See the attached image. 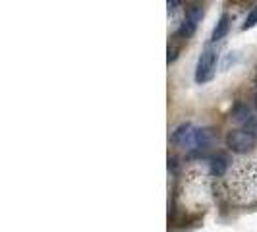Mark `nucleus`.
Listing matches in <instances>:
<instances>
[{"label": "nucleus", "mask_w": 257, "mask_h": 232, "mask_svg": "<svg viewBox=\"0 0 257 232\" xmlns=\"http://www.w3.org/2000/svg\"><path fill=\"white\" fill-rule=\"evenodd\" d=\"M215 66H217V51L213 47H205L195 64V74H193L195 83L203 85L207 81H211V77L215 74Z\"/></svg>", "instance_id": "1"}, {"label": "nucleus", "mask_w": 257, "mask_h": 232, "mask_svg": "<svg viewBox=\"0 0 257 232\" xmlns=\"http://www.w3.org/2000/svg\"><path fill=\"white\" fill-rule=\"evenodd\" d=\"M257 140L247 134L245 130H230L226 136H224V145L230 149L232 153L236 155H244L249 153L253 147H255Z\"/></svg>", "instance_id": "2"}, {"label": "nucleus", "mask_w": 257, "mask_h": 232, "mask_svg": "<svg viewBox=\"0 0 257 232\" xmlns=\"http://www.w3.org/2000/svg\"><path fill=\"white\" fill-rule=\"evenodd\" d=\"M213 138H215V132L213 128H192V132L188 134V138H186V142L182 143V145H186V147H190V149H195V147H209L211 142H213Z\"/></svg>", "instance_id": "3"}, {"label": "nucleus", "mask_w": 257, "mask_h": 232, "mask_svg": "<svg viewBox=\"0 0 257 232\" xmlns=\"http://www.w3.org/2000/svg\"><path fill=\"white\" fill-rule=\"evenodd\" d=\"M230 167V159H228V155L224 153H215L209 157V172L213 174V176H224L226 174V170Z\"/></svg>", "instance_id": "4"}, {"label": "nucleus", "mask_w": 257, "mask_h": 232, "mask_svg": "<svg viewBox=\"0 0 257 232\" xmlns=\"http://www.w3.org/2000/svg\"><path fill=\"white\" fill-rule=\"evenodd\" d=\"M230 24H232V18L230 14H220L219 22H217V26L213 27V31H211V41L213 43H219L222 39L228 35V31H230Z\"/></svg>", "instance_id": "5"}, {"label": "nucleus", "mask_w": 257, "mask_h": 232, "mask_svg": "<svg viewBox=\"0 0 257 232\" xmlns=\"http://www.w3.org/2000/svg\"><path fill=\"white\" fill-rule=\"evenodd\" d=\"M230 118L236 122V124H242L245 126L253 116H251V110H249V106L242 101H238V103L232 106V112H230Z\"/></svg>", "instance_id": "6"}, {"label": "nucleus", "mask_w": 257, "mask_h": 232, "mask_svg": "<svg viewBox=\"0 0 257 232\" xmlns=\"http://www.w3.org/2000/svg\"><path fill=\"white\" fill-rule=\"evenodd\" d=\"M190 132H192V122H182L170 134V142L174 143V145H182V143L186 142V138H188Z\"/></svg>", "instance_id": "7"}, {"label": "nucleus", "mask_w": 257, "mask_h": 232, "mask_svg": "<svg viewBox=\"0 0 257 232\" xmlns=\"http://www.w3.org/2000/svg\"><path fill=\"white\" fill-rule=\"evenodd\" d=\"M201 18H203V4L201 2H190V4H186V20H190V22H193L197 26L201 22Z\"/></svg>", "instance_id": "8"}, {"label": "nucleus", "mask_w": 257, "mask_h": 232, "mask_svg": "<svg viewBox=\"0 0 257 232\" xmlns=\"http://www.w3.org/2000/svg\"><path fill=\"white\" fill-rule=\"evenodd\" d=\"M195 29H197V26H195L193 22H190V20H186V18H184V22H182L180 26H178V29H176V37L178 39H190V37H193Z\"/></svg>", "instance_id": "9"}, {"label": "nucleus", "mask_w": 257, "mask_h": 232, "mask_svg": "<svg viewBox=\"0 0 257 232\" xmlns=\"http://www.w3.org/2000/svg\"><path fill=\"white\" fill-rule=\"evenodd\" d=\"M257 26V4L247 12V18H245V22L242 24V29L247 31V29H251V27Z\"/></svg>", "instance_id": "10"}, {"label": "nucleus", "mask_w": 257, "mask_h": 232, "mask_svg": "<svg viewBox=\"0 0 257 232\" xmlns=\"http://www.w3.org/2000/svg\"><path fill=\"white\" fill-rule=\"evenodd\" d=\"M207 151H209V147H195V149H190V151H188L186 159H188V161H193V159H205Z\"/></svg>", "instance_id": "11"}, {"label": "nucleus", "mask_w": 257, "mask_h": 232, "mask_svg": "<svg viewBox=\"0 0 257 232\" xmlns=\"http://www.w3.org/2000/svg\"><path fill=\"white\" fill-rule=\"evenodd\" d=\"M178 56H180V47H178V45H170V47H168L167 62H168V64L176 62V60H178Z\"/></svg>", "instance_id": "12"}, {"label": "nucleus", "mask_w": 257, "mask_h": 232, "mask_svg": "<svg viewBox=\"0 0 257 232\" xmlns=\"http://www.w3.org/2000/svg\"><path fill=\"white\" fill-rule=\"evenodd\" d=\"M242 130H245L247 134H251V136L257 140V116H253V118H251V120H249Z\"/></svg>", "instance_id": "13"}, {"label": "nucleus", "mask_w": 257, "mask_h": 232, "mask_svg": "<svg viewBox=\"0 0 257 232\" xmlns=\"http://www.w3.org/2000/svg\"><path fill=\"white\" fill-rule=\"evenodd\" d=\"M178 168H180V163H178V157H168V170L172 172V174H176L178 172Z\"/></svg>", "instance_id": "14"}, {"label": "nucleus", "mask_w": 257, "mask_h": 232, "mask_svg": "<svg viewBox=\"0 0 257 232\" xmlns=\"http://www.w3.org/2000/svg\"><path fill=\"white\" fill-rule=\"evenodd\" d=\"M180 4H182V2H178V0H168V2H167V6H168V10H170V12H174V10H176Z\"/></svg>", "instance_id": "15"}, {"label": "nucleus", "mask_w": 257, "mask_h": 232, "mask_svg": "<svg viewBox=\"0 0 257 232\" xmlns=\"http://www.w3.org/2000/svg\"><path fill=\"white\" fill-rule=\"evenodd\" d=\"M253 106H255V110H257V91H255V95H253Z\"/></svg>", "instance_id": "16"}]
</instances>
